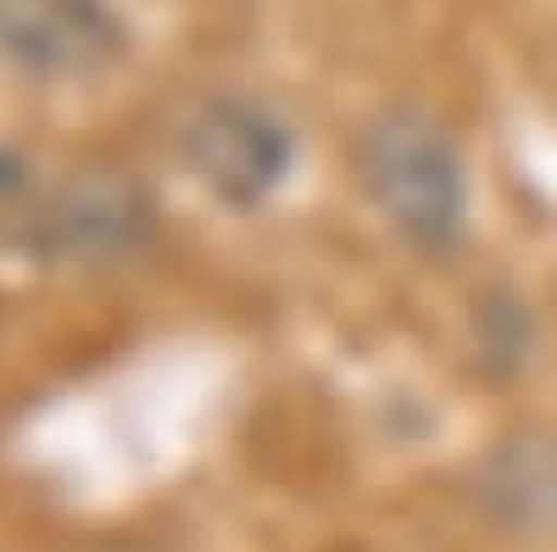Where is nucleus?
I'll list each match as a JSON object with an SVG mask.
<instances>
[{"label":"nucleus","mask_w":557,"mask_h":552,"mask_svg":"<svg viewBox=\"0 0 557 552\" xmlns=\"http://www.w3.org/2000/svg\"><path fill=\"white\" fill-rule=\"evenodd\" d=\"M151 235V201L123 173H73L34 212L28 246L57 262H112Z\"/></svg>","instance_id":"nucleus-4"},{"label":"nucleus","mask_w":557,"mask_h":552,"mask_svg":"<svg viewBox=\"0 0 557 552\" xmlns=\"http://www.w3.org/2000/svg\"><path fill=\"white\" fill-rule=\"evenodd\" d=\"M128 28L107 0H0V62L34 78H89L123 57Z\"/></svg>","instance_id":"nucleus-3"},{"label":"nucleus","mask_w":557,"mask_h":552,"mask_svg":"<svg viewBox=\"0 0 557 552\" xmlns=\"http://www.w3.org/2000/svg\"><path fill=\"white\" fill-rule=\"evenodd\" d=\"M480 514L513 536H557V436L519 430L474 464Z\"/></svg>","instance_id":"nucleus-5"},{"label":"nucleus","mask_w":557,"mask_h":552,"mask_svg":"<svg viewBox=\"0 0 557 552\" xmlns=\"http://www.w3.org/2000/svg\"><path fill=\"white\" fill-rule=\"evenodd\" d=\"M23 179H28L23 157H17V151H0V201L17 196V191H23Z\"/></svg>","instance_id":"nucleus-6"},{"label":"nucleus","mask_w":557,"mask_h":552,"mask_svg":"<svg viewBox=\"0 0 557 552\" xmlns=\"http://www.w3.org/2000/svg\"><path fill=\"white\" fill-rule=\"evenodd\" d=\"M351 168L362 196L396 235L430 257L462 246L469 229V168L451 140V128L430 107H380L357 128Z\"/></svg>","instance_id":"nucleus-1"},{"label":"nucleus","mask_w":557,"mask_h":552,"mask_svg":"<svg viewBox=\"0 0 557 552\" xmlns=\"http://www.w3.org/2000/svg\"><path fill=\"white\" fill-rule=\"evenodd\" d=\"M290 162H296L290 128L251 101L223 96V101H207L184 123V168L223 207H240V212L262 207L285 184Z\"/></svg>","instance_id":"nucleus-2"}]
</instances>
